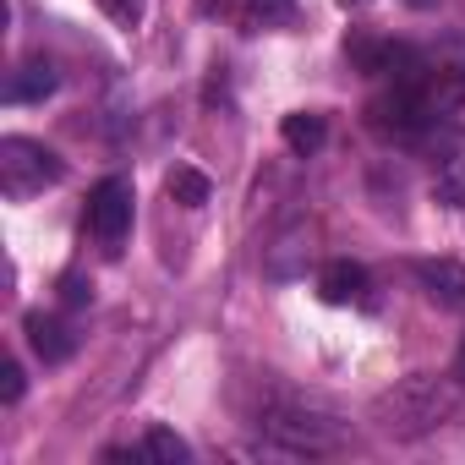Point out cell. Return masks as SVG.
Wrapping results in <instances>:
<instances>
[{"mask_svg": "<svg viewBox=\"0 0 465 465\" xmlns=\"http://www.w3.org/2000/svg\"><path fill=\"white\" fill-rule=\"evenodd\" d=\"M460 400H465V378L460 372H411V378H400L394 389H383L372 400V427L383 438L411 443V438L438 432L460 411Z\"/></svg>", "mask_w": 465, "mask_h": 465, "instance_id": "cell-1", "label": "cell"}, {"mask_svg": "<svg viewBox=\"0 0 465 465\" xmlns=\"http://www.w3.org/2000/svg\"><path fill=\"white\" fill-rule=\"evenodd\" d=\"M258 427L269 443H280L285 454H334L345 443V421L329 416L323 405L312 400H296V394H274L263 411H258Z\"/></svg>", "mask_w": 465, "mask_h": 465, "instance_id": "cell-2", "label": "cell"}, {"mask_svg": "<svg viewBox=\"0 0 465 465\" xmlns=\"http://www.w3.org/2000/svg\"><path fill=\"white\" fill-rule=\"evenodd\" d=\"M61 181H66V159L55 148H45L34 137H0V192L12 203H28Z\"/></svg>", "mask_w": 465, "mask_h": 465, "instance_id": "cell-3", "label": "cell"}, {"mask_svg": "<svg viewBox=\"0 0 465 465\" xmlns=\"http://www.w3.org/2000/svg\"><path fill=\"white\" fill-rule=\"evenodd\" d=\"M345 55H351L356 72L383 77V83H411V77L427 72V55L416 45H405V39H367V34H356V39H345Z\"/></svg>", "mask_w": 465, "mask_h": 465, "instance_id": "cell-4", "label": "cell"}, {"mask_svg": "<svg viewBox=\"0 0 465 465\" xmlns=\"http://www.w3.org/2000/svg\"><path fill=\"white\" fill-rule=\"evenodd\" d=\"M132 208H137V197H132V181L126 175H104L94 192H88V236L94 242H104V247H115V242H126V230H132Z\"/></svg>", "mask_w": 465, "mask_h": 465, "instance_id": "cell-5", "label": "cell"}, {"mask_svg": "<svg viewBox=\"0 0 465 465\" xmlns=\"http://www.w3.org/2000/svg\"><path fill=\"white\" fill-rule=\"evenodd\" d=\"M318 296H323L329 307H361V302H372V280H367L361 263L334 258V263H323V274H318Z\"/></svg>", "mask_w": 465, "mask_h": 465, "instance_id": "cell-6", "label": "cell"}, {"mask_svg": "<svg viewBox=\"0 0 465 465\" xmlns=\"http://www.w3.org/2000/svg\"><path fill=\"white\" fill-rule=\"evenodd\" d=\"M416 285L427 291L432 307H449V312L465 307V263H454V258H421L416 263Z\"/></svg>", "mask_w": 465, "mask_h": 465, "instance_id": "cell-7", "label": "cell"}, {"mask_svg": "<svg viewBox=\"0 0 465 465\" xmlns=\"http://www.w3.org/2000/svg\"><path fill=\"white\" fill-rule=\"evenodd\" d=\"M23 329H28V345H34V356H39L45 367H61V361H72V351H77V334H72L61 318L28 312V318H23Z\"/></svg>", "mask_w": 465, "mask_h": 465, "instance_id": "cell-8", "label": "cell"}, {"mask_svg": "<svg viewBox=\"0 0 465 465\" xmlns=\"http://www.w3.org/2000/svg\"><path fill=\"white\" fill-rule=\"evenodd\" d=\"M55 88H61L55 61H23V66L6 77V104H45Z\"/></svg>", "mask_w": 465, "mask_h": 465, "instance_id": "cell-9", "label": "cell"}, {"mask_svg": "<svg viewBox=\"0 0 465 465\" xmlns=\"http://www.w3.org/2000/svg\"><path fill=\"white\" fill-rule=\"evenodd\" d=\"M104 460H170V465H186L192 460V443L175 438L170 427H148L143 443H126V449H110Z\"/></svg>", "mask_w": 465, "mask_h": 465, "instance_id": "cell-10", "label": "cell"}, {"mask_svg": "<svg viewBox=\"0 0 465 465\" xmlns=\"http://www.w3.org/2000/svg\"><path fill=\"white\" fill-rule=\"evenodd\" d=\"M280 137H285V148H291L296 159H312V153L329 143V121H323L318 110H291V115L280 121Z\"/></svg>", "mask_w": 465, "mask_h": 465, "instance_id": "cell-11", "label": "cell"}, {"mask_svg": "<svg viewBox=\"0 0 465 465\" xmlns=\"http://www.w3.org/2000/svg\"><path fill=\"white\" fill-rule=\"evenodd\" d=\"M432 203H438V208H465V148H454V153L432 170Z\"/></svg>", "mask_w": 465, "mask_h": 465, "instance_id": "cell-12", "label": "cell"}, {"mask_svg": "<svg viewBox=\"0 0 465 465\" xmlns=\"http://www.w3.org/2000/svg\"><path fill=\"white\" fill-rule=\"evenodd\" d=\"M164 192H170L181 208H203V203L213 197V181H208L203 170H192V164H175V170L164 175Z\"/></svg>", "mask_w": 465, "mask_h": 465, "instance_id": "cell-13", "label": "cell"}, {"mask_svg": "<svg viewBox=\"0 0 465 465\" xmlns=\"http://www.w3.org/2000/svg\"><path fill=\"white\" fill-rule=\"evenodd\" d=\"M242 17H247V28H285L296 17V0H247Z\"/></svg>", "mask_w": 465, "mask_h": 465, "instance_id": "cell-14", "label": "cell"}, {"mask_svg": "<svg viewBox=\"0 0 465 465\" xmlns=\"http://www.w3.org/2000/svg\"><path fill=\"white\" fill-rule=\"evenodd\" d=\"M99 12H104L115 28H137V23H143V0H99Z\"/></svg>", "mask_w": 465, "mask_h": 465, "instance_id": "cell-15", "label": "cell"}, {"mask_svg": "<svg viewBox=\"0 0 465 465\" xmlns=\"http://www.w3.org/2000/svg\"><path fill=\"white\" fill-rule=\"evenodd\" d=\"M61 302H66V307H88V302H94V280L66 274V280H61Z\"/></svg>", "mask_w": 465, "mask_h": 465, "instance_id": "cell-16", "label": "cell"}, {"mask_svg": "<svg viewBox=\"0 0 465 465\" xmlns=\"http://www.w3.org/2000/svg\"><path fill=\"white\" fill-rule=\"evenodd\" d=\"M23 389H28V378H23V361H6V383H0V400H6V405H17V400H23Z\"/></svg>", "mask_w": 465, "mask_h": 465, "instance_id": "cell-17", "label": "cell"}, {"mask_svg": "<svg viewBox=\"0 0 465 465\" xmlns=\"http://www.w3.org/2000/svg\"><path fill=\"white\" fill-rule=\"evenodd\" d=\"M203 6H208V12H242L247 0H203Z\"/></svg>", "mask_w": 465, "mask_h": 465, "instance_id": "cell-18", "label": "cell"}, {"mask_svg": "<svg viewBox=\"0 0 465 465\" xmlns=\"http://www.w3.org/2000/svg\"><path fill=\"white\" fill-rule=\"evenodd\" d=\"M340 6H345V12H361V6H367V0H340Z\"/></svg>", "mask_w": 465, "mask_h": 465, "instance_id": "cell-19", "label": "cell"}, {"mask_svg": "<svg viewBox=\"0 0 465 465\" xmlns=\"http://www.w3.org/2000/svg\"><path fill=\"white\" fill-rule=\"evenodd\" d=\"M405 6H438V0H405Z\"/></svg>", "mask_w": 465, "mask_h": 465, "instance_id": "cell-20", "label": "cell"}]
</instances>
